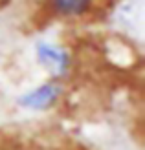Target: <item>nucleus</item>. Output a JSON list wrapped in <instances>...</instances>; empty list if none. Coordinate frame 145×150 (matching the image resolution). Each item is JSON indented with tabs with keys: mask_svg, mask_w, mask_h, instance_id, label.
<instances>
[{
	"mask_svg": "<svg viewBox=\"0 0 145 150\" xmlns=\"http://www.w3.org/2000/svg\"><path fill=\"white\" fill-rule=\"evenodd\" d=\"M0 150H17V148H0Z\"/></svg>",
	"mask_w": 145,
	"mask_h": 150,
	"instance_id": "20e7f679",
	"label": "nucleus"
},
{
	"mask_svg": "<svg viewBox=\"0 0 145 150\" xmlns=\"http://www.w3.org/2000/svg\"><path fill=\"white\" fill-rule=\"evenodd\" d=\"M46 4L57 17L75 20L86 17L94 9L96 0H46Z\"/></svg>",
	"mask_w": 145,
	"mask_h": 150,
	"instance_id": "7ed1b4c3",
	"label": "nucleus"
},
{
	"mask_svg": "<svg viewBox=\"0 0 145 150\" xmlns=\"http://www.w3.org/2000/svg\"><path fill=\"white\" fill-rule=\"evenodd\" d=\"M63 93H64L63 81L48 79L37 84L35 88L24 92L17 99V104L29 112H48L53 106H57V103L63 99Z\"/></svg>",
	"mask_w": 145,
	"mask_h": 150,
	"instance_id": "f03ea898",
	"label": "nucleus"
},
{
	"mask_svg": "<svg viewBox=\"0 0 145 150\" xmlns=\"http://www.w3.org/2000/svg\"><path fill=\"white\" fill-rule=\"evenodd\" d=\"M35 59L42 70H46L50 79L63 81L72 71L74 55L63 44H55L50 40H41L35 46Z\"/></svg>",
	"mask_w": 145,
	"mask_h": 150,
	"instance_id": "f257e3e1",
	"label": "nucleus"
}]
</instances>
